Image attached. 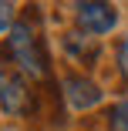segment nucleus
Instances as JSON below:
<instances>
[{"mask_svg": "<svg viewBox=\"0 0 128 131\" xmlns=\"http://www.w3.org/2000/svg\"><path fill=\"white\" fill-rule=\"evenodd\" d=\"M10 27H14V7L0 0V34H4V30H10Z\"/></svg>", "mask_w": 128, "mask_h": 131, "instance_id": "obj_6", "label": "nucleus"}, {"mask_svg": "<svg viewBox=\"0 0 128 131\" xmlns=\"http://www.w3.org/2000/svg\"><path fill=\"white\" fill-rule=\"evenodd\" d=\"M0 104L10 114H20L27 108V88H24V81L17 74H4L0 71Z\"/></svg>", "mask_w": 128, "mask_h": 131, "instance_id": "obj_4", "label": "nucleus"}, {"mask_svg": "<svg viewBox=\"0 0 128 131\" xmlns=\"http://www.w3.org/2000/svg\"><path fill=\"white\" fill-rule=\"evenodd\" d=\"M74 17H78V27L88 34H108L118 24V10L111 4H88V0L74 7Z\"/></svg>", "mask_w": 128, "mask_h": 131, "instance_id": "obj_2", "label": "nucleus"}, {"mask_svg": "<svg viewBox=\"0 0 128 131\" xmlns=\"http://www.w3.org/2000/svg\"><path fill=\"white\" fill-rule=\"evenodd\" d=\"M64 94L71 101V108H78V111L94 108V104L101 101V88L94 81H88V77H67L64 81Z\"/></svg>", "mask_w": 128, "mask_h": 131, "instance_id": "obj_3", "label": "nucleus"}, {"mask_svg": "<svg viewBox=\"0 0 128 131\" xmlns=\"http://www.w3.org/2000/svg\"><path fill=\"white\" fill-rule=\"evenodd\" d=\"M118 67H121L125 81H128V37H125V40H121V47H118Z\"/></svg>", "mask_w": 128, "mask_h": 131, "instance_id": "obj_7", "label": "nucleus"}, {"mask_svg": "<svg viewBox=\"0 0 128 131\" xmlns=\"http://www.w3.org/2000/svg\"><path fill=\"white\" fill-rule=\"evenodd\" d=\"M10 57L34 77L44 74V57L37 54V44H34V34L27 24H14L10 27Z\"/></svg>", "mask_w": 128, "mask_h": 131, "instance_id": "obj_1", "label": "nucleus"}, {"mask_svg": "<svg viewBox=\"0 0 128 131\" xmlns=\"http://www.w3.org/2000/svg\"><path fill=\"white\" fill-rule=\"evenodd\" d=\"M111 124H115V131H128V101H121L111 111Z\"/></svg>", "mask_w": 128, "mask_h": 131, "instance_id": "obj_5", "label": "nucleus"}]
</instances>
